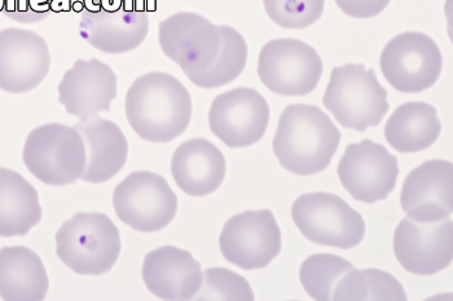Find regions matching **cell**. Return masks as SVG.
Here are the masks:
<instances>
[{
	"label": "cell",
	"instance_id": "1",
	"mask_svg": "<svg viewBox=\"0 0 453 301\" xmlns=\"http://www.w3.org/2000/svg\"><path fill=\"white\" fill-rule=\"evenodd\" d=\"M126 117L142 140L170 142L188 128L192 99L180 80L167 72H148L126 94Z\"/></svg>",
	"mask_w": 453,
	"mask_h": 301
},
{
	"label": "cell",
	"instance_id": "2",
	"mask_svg": "<svg viewBox=\"0 0 453 301\" xmlns=\"http://www.w3.org/2000/svg\"><path fill=\"white\" fill-rule=\"evenodd\" d=\"M340 141V130L320 108L296 104L282 111L273 147L287 171L311 177L331 164Z\"/></svg>",
	"mask_w": 453,
	"mask_h": 301
},
{
	"label": "cell",
	"instance_id": "3",
	"mask_svg": "<svg viewBox=\"0 0 453 301\" xmlns=\"http://www.w3.org/2000/svg\"><path fill=\"white\" fill-rule=\"evenodd\" d=\"M55 239L56 255L81 275L111 272L121 253V234L105 214H75L61 225Z\"/></svg>",
	"mask_w": 453,
	"mask_h": 301
},
{
	"label": "cell",
	"instance_id": "4",
	"mask_svg": "<svg viewBox=\"0 0 453 301\" xmlns=\"http://www.w3.org/2000/svg\"><path fill=\"white\" fill-rule=\"evenodd\" d=\"M323 104L338 124L357 132L377 127L390 108L376 72L354 64L333 69Z\"/></svg>",
	"mask_w": 453,
	"mask_h": 301
},
{
	"label": "cell",
	"instance_id": "5",
	"mask_svg": "<svg viewBox=\"0 0 453 301\" xmlns=\"http://www.w3.org/2000/svg\"><path fill=\"white\" fill-rule=\"evenodd\" d=\"M22 160L33 177L51 186H65L82 177L86 147L74 127L49 124L36 127L27 136Z\"/></svg>",
	"mask_w": 453,
	"mask_h": 301
},
{
	"label": "cell",
	"instance_id": "6",
	"mask_svg": "<svg viewBox=\"0 0 453 301\" xmlns=\"http://www.w3.org/2000/svg\"><path fill=\"white\" fill-rule=\"evenodd\" d=\"M150 19L140 0H86L80 34L104 54H127L147 38Z\"/></svg>",
	"mask_w": 453,
	"mask_h": 301
},
{
	"label": "cell",
	"instance_id": "7",
	"mask_svg": "<svg viewBox=\"0 0 453 301\" xmlns=\"http://www.w3.org/2000/svg\"><path fill=\"white\" fill-rule=\"evenodd\" d=\"M292 217L304 238L320 246L349 250L362 244L365 236L362 214L334 194L301 195L293 203Z\"/></svg>",
	"mask_w": 453,
	"mask_h": 301
},
{
	"label": "cell",
	"instance_id": "8",
	"mask_svg": "<svg viewBox=\"0 0 453 301\" xmlns=\"http://www.w3.org/2000/svg\"><path fill=\"white\" fill-rule=\"evenodd\" d=\"M117 217L134 230L153 233L166 228L178 211V198L167 181L150 171L128 175L114 189Z\"/></svg>",
	"mask_w": 453,
	"mask_h": 301
},
{
	"label": "cell",
	"instance_id": "9",
	"mask_svg": "<svg viewBox=\"0 0 453 301\" xmlns=\"http://www.w3.org/2000/svg\"><path fill=\"white\" fill-rule=\"evenodd\" d=\"M323 74V61L309 44L298 39H275L263 46L258 75L263 85L281 96L311 94Z\"/></svg>",
	"mask_w": 453,
	"mask_h": 301
},
{
	"label": "cell",
	"instance_id": "10",
	"mask_svg": "<svg viewBox=\"0 0 453 301\" xmlns=\"http://www.w3.org/2000/svg\"><path fill=\"white\" fill-rule=\"evenodd\" d=\"M380 66L386 80L396 91L419 94L435 85L441 72L443 57L430 36L407 32L386 44Z\"/></svg>",
	"mask_w": 453,
	"mask_h": 301
},
{
	"label": "cell",
	"instance_id": "11",
	"mask_svg": "<svg viewBox=\"0 0 453 301\" xmlns=\"http://www.w3.org/2000/svg\"><path fill=\"white\" fill-rule=\"evenodd\" d=\"M158 29L162 52L188 78L208 71L219 54L220 26L197 13H176L159 22Z\"/></svg>",
	"mask_w": 453,
	"mask_h": 301
},
{
	"label": "cell",
	"instance_id": "12",
	"mask_svg": "<svg viewBox=\"0 0 453 301\" xmlns=\"http://www.w3.org/2000/svg\"><path fill=\"white\" fill-rule=\"evenodd\" d=\"M219 247L226 260L240 269H263L281 251V231L270 210L246 211L226 222Z\"/></svg>",
	"mask_w": 453,
	"mask_h": 301
},
{
	"label": "cell",
	"instance_id": "13",
	"mask_svg": "<svg viewBox=\"0 0 453 301\" xmlns=\"http://www.w3.org/2000/svg\"><path fill=\"white\" fill-rule=\"evenodd\" d=\"M337 171L343 188L355 200L372 205L385 200L395 189L398 158L384 145L365 140L346 147Z\"/></svg>",
	"mask_w": 453,
	"mask_h": 301
},
{
	"label": "cell",
	"instance_id": "14",
	"mask_svg": "<svg viewBox=\"0 0 453 301\" xmlns=\"http://www.w3.org/2000/svg\"><path fill=\"white\" fill-rule=\"evenodd\" d=\"M270 107L253 88H234L215 97L209 111L211 132L228 147L257 144L267 131Z\"/></svg>",
	"mask_w": 453,
	"mask_h": 301
},
{
	"label": "cell",
	"instance_id": "15",
	"mask_svg": "<svg viewBox=\"0 0 453 301\" xmlns=\"http://www.w3.org/2000/svg\"><path fill=\"white\" fill-rule=\"evenodd\" d=\"M394 253L407 272L433 275L452 263L453 222H418L404 217L394 233Z\"/></svg>",
	"mask_w": 453,
	"mask_h": 301
},
{
	"label": "cell",
	"instance_id": "16",
	"mask_svg": "<svg viewBox=\"0 0 453 301\" xmlns=\"http://www.w3.org/2000/svg\"><path fill=\"white\" fill-rule=\"evenodd\" d=\"M51 69L49 44L32 30H0V89L21 94L38 87Z\"/></svg>",
	"mask_w": 453,
	"mask_h": 301
},
{
	"label": "cell",
	"instance_id": "17",
	"mask_svg": "<svg viewBox=\"0 0 453 301\" xmlns=\"http://www.w3.org/2000/svg\"><path fill=\"white\" fill-rule=\"evenodd\" d=\"M453 166L449 161H429L410 172L403 184L401 205L410 219L435 222L451 217Z\"/></svg>",
	"mask_w": 453,
	"mask_h": 301
},
{
	"label": "cell",
	"instance_id": "18",
	"mask_svg": "<svg viewBox=\"0 0 453 301\" xmlns=\"http://www.w3.org/2000/svg\"><path fill=\"white\" fill-rule=\"evenodd\" d=\"M58 102L66 113L80 119L111 110L117 96V75L97 60H77L58 85Z\"/></svg>",
	"mask_w": 453,
	"mask_h": 301
},
{
	"label": "cell",
	"instance_id": "19",
	"mask_svg": "<svg viewBox=\"0 0 453 301\" xmlns=\"http://www.w3.org/2000/svg\"><path fill=\"white\" fill-rule=\"evenodd\" d=\"M142 275L147 289L162 300H192L203 284L201 264L191 252L174 246L148 253Z\"/></svg>",
	"mask_w": 453,
	"mask_h": 301
},
{
	"label": "cell",
	"instance_id": "20",
	"mask_svg": "<svg viewBox=\"0 0 453 301\" xmlns=\"http://www.w3.org/2000/svg\"><path fill=\"white\" fill-rule=\"evenodd\" d=\"M86 147V169L81 180L102 184L111 180L125 167L128 142L114 122L94 116L74 125Z\"/></svg>",
	"mask_w": 453,
	"mask_h": 301
},
{
	"label": "cell",
	"instance_id": "21",
	"mask_svg": "<svg viewBox=\"0 0 453 301\" xmlns=\"http://www.w3.org/2000/svg\"><path fill=\"white\" fill-rule=\"evenodd\" d=\"M226 163L223 153L205 139H192L175 150L172 174L176 185L191 197L214 193L225 180Z\"/></svg>",
	"mask_w": 453,
	"mask_h": 301
},
{
	"label": "cell",
	"instance_id": "22",
	"mask_svg": "<svg viewBox=\"0 0 453 301\" xmlns=\"http://www.w3.org/2000/svg\"><path fill=\"white\" fill-rule=\"evenodd\" d=\"M49 289V275L38 253L22 246L0 248V297L3 300H44Z\"/></svg>",
	"mask_w": 453,
	"mask_h": 301
},
{
	"label": "cell",
	"instance_id": "23",
	"mask_svg": "<svg viewBox=\"0 0 453 301\" xmlns=\"http://www.w3.org/2000/svg\"><path fill=\"white\" fill-rule=\"evenodd\" d=\"M42 220L39 194L21 174L0 169V237L27 236Z\"/></svg>",
	"mask_w": 453,
	"mask_h": 301
},
{
	"label": "cell",
	"instance_id": "24",
	"mask_svg": "<svg viewBox=\"0 0 453 301\" xmlns=\"http://www.w3.org/2000/svg\"><path fill=\"white\" fill-rule=\"evenodd\" d=\"M441 124L436 109L426 102H407L394 111L385 125V138L399 153H418L432 147Z\"/></svg>",
	"mask_w": 453,
	"mask_h": 301
},
{
	"label": "cell",
	"instance_id": "25",
	"mask_svg": "<svg viewBox=\"0 0 453 301\" xmlns=\"http://www.w3.org/2000/svg\"><path fill=\"white\" fill-rule=\"evenodd\" d=\"M222 46L208 71L192 75L188 79L201 88H218L234 82L246 66L248 44L244 36L231 26H220Z\"/></svg>",
	"mask_w": 453,
	"mask_h": 301
},
{
	"label": "cell",
	"instance_id": "26",
	"mask_svg": "<svg viewBox=\"0 0 453 301\" xmlns=\"http://www.w3.org/2000/svg\"><path fill=\"white\" fill-rule=\"evenodd\" d=\"M332 300H407V295L388 273L355 267L337 284Z\"/></svg>",
	"mask_w": 453,
	"mask_h": 301
},
{
	"label": "cell",
	"instance_id": "27",
	"mask_svg": "<svg viewBox=\"0 0 453 301\" xmlns=\"http://www.w3.org/2000/svg\"><path fill=\"white\" fill-rule=\"evenodd\" d=\"M355 267L345 259L332 253L310 256L299 269V280L309 297L314 300H332L340 281Z\"/></svg>",
	"mask_w": 453,
	"mask_h": 301
},
{
	"label": "cell",
	"instance_id": "28",
	"mask_svg": "<svg viewBox=\"0 0 453 301\" xmlns=\"http://www.w3.org/2000/svg\"><path fill=\"white\" fill-rule=\"evenodd\" d=\"M195 300H254L250 284L242 275L225 267L203 272V284Z\"/></svg>",
	"mask_w": 453,
	"mask_h": 301
},
{
	"label": "cell",
	"instance_id": "29",
	"mask_svg": "<svg viewBox=\"0 0 453 301\" xmlns=\"http://www.w3.org/2000/svg\"><path fill=\"white\" fill-rule=\"evenodd\" d=\"M268 18L284 29H306L324 12L326 0H263Z\"/></svg>",
	"mask_w": 453,
	"mask_h": 301
},
{
	"label": "cell",
	"instance_id": "30",
	"mask_svg": "<svg viewBox=\"0 0 453 301\" xmlns=\"http://www.w3.org/2000/svg\"><path fill=\"white\" fill-rule=\"evenodd\" d=\"M3 13L19 24H35L51 15L53 0H0Z\"/></svg>",
	"mask_w": 453,
	"mask_h": 301
},
{
	"label": "cell",
	"instance_id": "31",
	"mask_svg": "<svg viewBox=\"0 0 453 301\" xmlns=\"http://www.w3.org/2000/svg\"><path fill=\"white\" fill-rule=\"evenodd\" d=\"M345 15L354 19H371L380 15L390 0H335Z\"/></svg>",
	"mask_w": 453,
	"mask_h": 301
}]
</instances>
